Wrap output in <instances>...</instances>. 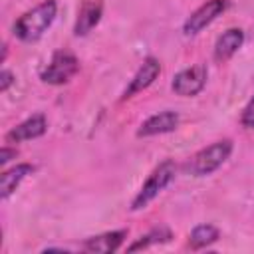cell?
<instances>
[{
	"label": "cell",
	"mask_w": 254,
	"mask_h": 254,
	"mask_svg": "<svg viewBox=\"0 0 254 254\" xmlns=\"http://www.w3.org/2000/svg\"><path fill=\"white\" fill-rule=\"evenodd\" d=\"M56 12H58V4L56 0H44L42 4H38L36 8L24 12L16 24H14V36L22 42H38L44 32L52 26V22L56 20Z\"/></svg>",
	"instance_id": "1"
},
{
	"label": "cell",
	"mask_w": 254,
	"mask_h": 254,
	"mask_svg": "<svg viewBox=\"0 0 254 254\" xmlns=\"http://www.w3.org/2000/svg\"><path fill=\"white\" fill-rule=\"evenodd\" d=\"M232 153V141L230 139H222L216 141L204 149H200L198 153H194L187 163H185V171L192 177H204L214 173L218 167H222V163H226V159Z\"/></svg>",
	"instance_id": "2"
},
{
	"label": "cell",
	"mask_w": 254,
	"mask_h": 254,
	"mask_svg": "<svg viewBox=\"0 0 254 254\" xmlns=\"http://www.w3.org/2000/svg\"><path fill=\"white\" fill-rule=\"evenodd\" d=\"M177 175V165L171 159H165L159 167H155V171L149 175V179L143 183V187L139 189V192L135 194L133 202H131V210H141L145 208Z\"/></svg>",
	"instance_id": "3"
},
{
	"label": "cell",
	"mask_w": 254,
	"mask_h": 254,
	"mask_svg": "<svg viewBox=\"0 0 254 254\" xmlns=\"http://www.w3.org/2000/svg\"><path fill=\"white\" fill-rule=\"evenodd\" d=\"M79 69L77 58L69 50H56L50 64L42 71V81L50 85H62L67 83Z\"/></svg>",
	"instance_id": "4"
},
{
	"label": "cell",
	"mask_w": 254,
	"mask_h": 254,
	"mask_svg": "<svg viewBox=\"0 0 254 254\" xmlns=\"http://www.w3.org/2000/svg\"><path fill=\"white\" fill-rule=\"evenodd\" d=\"M206 79H208V67L204 64H196L175 73L171 87L181 97H192L204 89Z\"/></svg>",
	"instance_id": "5"
},
{
	"label": "cell",
	"mask_w": 254,
	"mask_h": 254,
	"mask_svg": "<svg viewBox=\"0 0 254 254\" xmlns=\"http://www.w3.org/2000/svg\"><path fill=\"white\" fill-rule=\"evenodd\" d=\"M228 0H206L202 6H198L187 20H185V26H183V32L187 36H194L198 34L200 30H204L208 24H212L220 14L226 12L228 8Z\"/></svg>",
	"instance_id": "6"
},
{
	"label": "cell",
	"mask_w": 254,
	"mask_h": 254,
	"mask_svg": "<svg viewBox=\"0 0 254 254\" xmlns=\"http://www.w3.org/2000/svg\"><path fill=\"white\" fill-rule=\"evenodd\" d=\"M159 73H161V64H159V60L153 58V56L145 58L143 64H141V67L137 69V73L131 77L129 85L125 87V91H123V95H121V101H125V99H129V97H133L135 93L147 89V87L159 77Z\"/></svg>",
	"instance_id": "7"
},
{
	"label": "cell",
	"mask_w": 254,
	"mask_h": 254,
	"mask_svg": "<svg viewBox=\"0 0 254 254\" xmlns=\"http://www.w3.org/2000/svg\"><path fill=\"white\" fill-rule=\"evenodd\" d=\"M177 125H179V113L177 111H171V109L159 111L141 123V127L137 129V137H153V135L171 133L177 129Z\"/></svg>",
	"instance_id": "8"
},
{
	"label": "cell",
	"mask_w": 254,
	"mask_h": 254,
	"mask_svg": "<svg viewBox=\"0 0 254 254\" xmlns=\"http://www.w3.org/2000/svg\"><path fill=\"white\" fill-rule=\"evenodd\" d=\"M48 129V121L42 113L28 117L26 121H22L20 125H16L14 129H10L6 133V141L8 143H22V141H30V139H38L46 133Z\"/></svg>",
	"instance_id": "9"
},
{
	"label": "cell",
	"mask_w": 254,
	"mask_h": 254,
	"mask_svg": "<svg viewBox=\"0 0 254 254\" xmlns=\"http://www.w3.org/2000/svg\"><path fill=\"white\" fill-rule=\"evenodd\" d=\"M103 14V4L101 0H83L79 10H77V18H75V26H73V34L75 36H85L89 34L101 20Z\"/></svg>",
	"instance_id": "10"
},
{
	"label": "cell",
	"mask_w": 254,
	"mask_h": 254,
	"mask_svg": "<svg viewBox=\"0 0 254 254\" xmlns=\"http://www.w3.org/2000/svg\"><path fill=\"white\" fill-rule=\"evenodd\" d=\"M127 236V230H113V232H103L99 236H91L87 238L81 246L85 252H91V254H109V252H115L123 240Z\"/></svg>",
	"instance_id": "11"
},
{
	"label": "cell",
	"mask_w": 254,
	"mask_h": 254,
	"mask_svg": "<svg viewBox=\"0 0 254 254\" xmlns=\"http://www.w3.org/2000/svg\"><path fill=\"white\" fill-rule=\"evenodd\" d=\"M244 44V32L240 28H228L226 32H222L214 44V60L216 62H226L230 60L240 46Z\"/></svg>",
	"instance_id": "12"
},
{
	"label": "cell",
	"mask_w": 254,
	"mask_h": 254,
	"mask_svg": "<svg viewBox=\"0 0 254 254\" xmlns=\"http://www.w3.org/2000/svg\"><path fill=\"white\" fill-rule=\"evenodd\" d=\"M32 173H34V167L28 165V163H20V165H16V167L4 171L2 177H0V198L6 200V198L18 189V185H20L28 175H32Z\"/></svg>",
	"instance_id": "13"
},
{
	"label": "cell",
	"mask_w": 254,
	"mask_h": 254,
	"mask_svg": "<svg viewBox=\"0 0 254 254\" xmlns=\"http://www.w3.org/2000/svg\"><path fill=\"white\" fill-rule=\"evenodd\" d=\"M218 236H220V232H218L216 226H212V224H198V226L192 228V232L189 236V244L194 250L206 248V246L214 244L218 240Z\"/></svg>",
	"instance_id": "14"
},
{
	"label": "cell",
	"mask_w": 254,
	"mask_h": 254,
	"mask_svg": "<svg viewBox=\"0 0 254 254\" xmlns=\"http://www.w3.org/2000/svg\"><path fill=\"white\" fill-rule=\"evenodd\" d=\"M173 238V232L167 228V226H157L153 230H149L147 234H143L137 242H133L131 246H127L129 252H135V250H141V248H149L153 244H163V242H169Z\"/></svg>",
	"instance_id": "15"
},
{
	"label": "cell",
	"mask_w": 254,
	"mask_h": 254,
	"mask_svg": "<svg viewBox=\"0 0 254 254\" xmlns=\"http://www.w3.org/2000/svg\"><path fill=\"white\" fill-rule=\"evenodd\" d=\"M240 123L248 129H254V97L248 101V105L244 107L242 111V117H240Z\"/></svg>",
	"instance_id": "16"
},
{
	"label": "cell",
	"mask_w": 254,
	"mask_h": 254,
	"mask_svg": "<svg viewBox=\"0 0 254 254\" xmlns=\"http://www.w3.org/2000/svg\"><path fill=\"white\" fill-rule=\"evenodd\" d=\"M14 83V75H12V71L10 69H2L0 71V91L4 93V91H8V87Z\"/></svg>",
	"instance_id": "17"
},
{
	"label": "cell",
	"mask_w": 254,
	"mask_h": 254,
	"mask_svg": "<svg viewBox=\"0 0 254 254\" xmlns=\"http://www.w3.org/2000/svg\"><path fill=\"white\" fill-rule=\"evenodd\" d=\"M12 157H16V149L2 147V151H0V165H6L8 161H12Z\"/></svg>",
	"instance_id": "18"
}]
</instances>
